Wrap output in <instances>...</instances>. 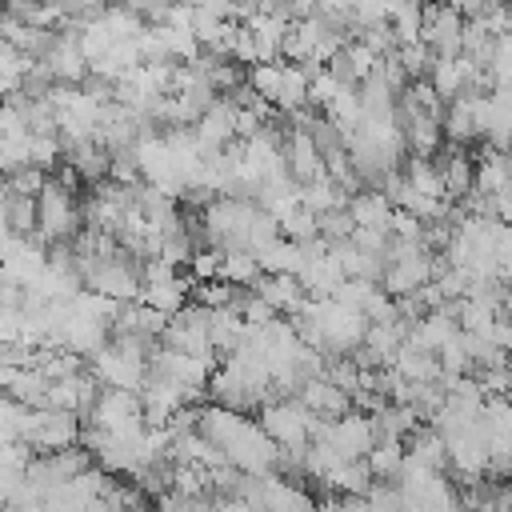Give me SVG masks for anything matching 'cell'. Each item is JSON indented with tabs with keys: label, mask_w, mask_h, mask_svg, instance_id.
I'll return each instance as SVG.
<instances>
[{
	"label": "cell",
	"mask_w": 512,
	"mask_h": 512,
	"mask_svg": "<svg viewBox=\"0 0 512 512\" xmlns=\"http://www.w3.org/2000/svg\"><path fill=\"white\" fill-rule=\"evenodd\" d=\"M372 480H396L400 464H404V440H376L372 452L364 456Z\"/></svg>",
	"instance_id": "8"
},
{
	"label": "cell",
	"mask_w": 512,
	"mask_h": 512,
	"mask_svg": "<svg viewBox=\"0 0 512 512\" xmlns=\"http://www.w3.org/2000/svg\"><path fill=\"white\" fill-rule=\"evenodd\" d=\"M252 292H256L276 316H280V312H292V316H296V312L304 308V300H308L296 276H260V280L252 284Z\"/></svg>",
	"instance_id": "5"
},
{
	"label": "cell",
	"mask_w": 512,
	"mask_h": 512,
	"mask_svg": "<svg viewBox=\"0 0 512 512\" xmlns=\"http://www.w3.org/2000/svg\"><path fill=\"white\" fill-rule=\"evenodd\" d=\"M256 268H260V276H300V268H304V248L280 236V240H272V244H264V248L256 252Z\"/></svg>",
	"instance_id": "6"
},
{
	"label": "cell",
	"mask_w": 512,
	"mask_h": 512,
	"mask_svg": "<svg viewBox=\"0 0 512 512\" xmlns=\"http://www.w3.org/2000/svg\"><path fill=\"white\" fill-rule=\"evenodd\" d=\"M344 212L352 216V228H368V232H384V236H388V224H392V204L384 200V192L360 188L356 196H348Z\"/></svg>",
	"instance_id": "3"
},
{
	"label": "cell",
	"mask_w": 512,
	"mask_h": 512,
	"mask_svg": "<svg viewBox=\"0 0 512 512\" xmlns=\"http://www.w3.org/2000/svg\"><path fill=\"white\" fill-rule=\"evenodd\" d=\"M296 400H300V408H304L308 416H316V420H340V416L352 412V396L340 392L336 384H328L324 376L304 380L300 392H296Z\"/></svg>",
	"instance_id": "2"
},
{
	"label": "cell",
	"mask_w": 512,
	"mask_h": 512,
	"mask_svg": "<svg viewBox=\"0 0 512 512\" xmlns=\"http://www.w3.org/2000/svg\"><path fill=\"white\" fill-rule=\"evenodd\" d=\"M220 280L224 284H236V288H252L260 280L256 256L248 248H224V256H220Z\"/></svg>",
	"instance_id": "7"
},
{
	"label": "cell",
	"mask_w": 512,
	"mask_h": 512,
	"mask_svg": "<svg viewBox=\"0 0 512 512\" xmlns=\"http://www.w3.org/2000/svg\"><path fill=\"white\" fill-rule=\"evenodd\" d=\"M280 236L284 240H292V244H312V240H320V228H316V216L308 212V208H292V212H284L280 220Z\"/></svg>",
	"instance_id": "9"
},
{
	"label": "cell",
	"mask_w": 512,
	"mask_h": 512,
	"mask_svg": "<svg viewBox=\"0 0 512 512\" xmlns=\"http://www.w3.org/2000/svg\"><path fill=\"white\" fill-rule=\"evenodd\" d=\"M484 340H488L492 348H500V352H512V324H508L504 316H496L492 328L484 332Z\"/></svg>",
	"instance_id": "11"
},
{
	"label": "cell",
	"mask_w": 512,
	"mask_h": 512,
	"mask_svg": "<svg viewBox=\"0 0 512 512\" xmlns=\"http://www.w3.org/2000/svg\"><path fill=\"white\" fill-rule=\"evenodd\" d=\"M312 420L300 400H268L260 408V432L276 444V448H296V444H308V432H312Z\"/></svg>",
	"instance_id": "1"
},
{
	"label": "cell",
	"mask_w": 512,
	"mask_h": 512,
	"mask_svg": "<svg viewBox=\"0 0 512 512\" xmlns=\"http://www.w3.org/2000/svg\"><path fill=\"white\" fill-rule=\"evenodd\" d=\"M404 456L424 464V468H432V472H448V444L432 424H416L404 436Z\"/></svg>",
	"instance_id": "4"
},
{
	"label": "cell",
	"mask_w": 512,
	"mask_h": 512,
	"mask_svg": "<svg viewBox=\"0 0 512 512\" xmlns=\"http://www.w3.org/2000/svg\"><path fill=\"white\" fill-rule=\"evenodd\" d=\"M276 84H280V60H276V64H252V68H248V88H252L264 104H272Z\"/></svg>",
	"instance_id": "10"
}]
</instances>
